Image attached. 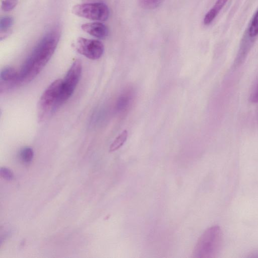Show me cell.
<instances>
[{"label": "cell", "mask_w": 258, "mask_h": 258, "mask_svg": "<svg viewBox=\"0 0 258 258\" xmlns=\"http://www.w3.org/2000/svg\"><path fill=\"white\" fill-rule=\"evenodd\" d=\"M59 38L60 32L57 28L42 37L19 71V83L31 81L41 72L53 54Z\"/></svg>", "instance_id": "obj_1"}, {"label": "cell", "mask_w": 258, "mask_h": 258, "mask_svg": "<svg viewBox=\"0 0 258 258\" xmlns=\"http://www.w3.org/2000/svg\"><path fill=\"white\" fill-rule=\"evenodd\" d=\"M222 231L217 225L209 227L200 236L193 252L196 258H214L218 254L222 244Z\"/></svg>", "instance_id": "obj_2"}, {"label": "cell", "mask_w": 258, "mask_h": 258, "mask_svg": "<svg viewBox=\"0 0 258 258\" xmlns=\"http://www.w3.org/2000/svg\"><path fill=\"white\" fill-rule=\"evenodd\" d=\"M62 79L53 82L44 91L38 103V119L43 121L58 108Z\"/></svg>", "instance_id": "obj_3"}, {"label": "cell", "mask_w": 258, "mask_h": 258, "mask_svg": "<svg viewBox=\"0 0 258 258\" xmlns=\"http://www.w3.org/2000/svg\"><path fill=\"white\" fill-rule=\"evenodd\" d=\"M82 71V63L80 59H76L63 79H62L60 93L58 101L59 108L72 95L80 79Z\"/></svg>", "instance_id": "obj_4"}, {"label": "cell", "mask_w": 258, "mask_h": 258, "mask_svg": "<svg viewBox=\"0 0 258 258\" xmlns=\"http://www.w3.org/2000/svg\"><path fill=\"white\" fill-rule=\"evenodd\" d=\"M72 13L79 17L96 21H106L109 16L108 7L100 2L86 3L75 5Z\"/></svg>", "instance_id": "obj_5"}, {"label": "cell", "mask_w": 258, "mask_h": 258, "mask_svg": "<svg viewBox=\"0 0 258 258\" xmlns=\"http://www.w3.org/2000/svg\"><path fill=\"white\" fill-rule=\"evenodd\" d=\"M75 47L78 53L92 60L100 58L104 49L101 41L83 37L77 39Z\"/></svg>", "instance_id": "obj_6"}, {"label": "cell", "mask_w": 258, "mask_h": 258, "mask_svg": "<svg viewBox=\"0 0 258 258\" xmlns=\"http://www.w3.org/2000/svg\"><path fill=\"white\" fill-rule=\"evenodd\" d=\"M19 72L14 68L8 67L4 68L0 74L1 90L3 88L7 89L19 84Z\"/></svg>", "instance_id": "obj_7"}, {"label": "cell", "mask_w": 258, "mask_h": 258, "mask_svg": "<svg viewBox=\"0 0 258 258\" xmlns=\"http://www.w3.org/2000/svg\"><path fill=\"white\" fill-rule=\"evenodd\" d=\"M81 28L87 33L99 39L105 38L109 33L107 27L98 22L83 24Z\"/></svg>", "instance_id": "obj_8"}, {"label": "cell", "mask_w": 258, "mask_h": 258, "mask_svg": "<svg viewBox=\"0 0 258 258\" xmlns=\"http://www.w3.org/2000/svg\"><path fill=\"white\" fill-rule=\"evenodd\" d=\"M228 0H217L214 6L206 14L204 19L205 25H210L216 18Z\"/></svg>", "instance_id": "obj_9"}, {"label": "cell", "mask_w": 258, "mask_h": 258, "mask_svg": "<svg viewBox=\"0 0 258 258\" xmlns=\"http://www.w3.org/2000/svg\"><path fill=\"white\" fill-rule=\"evenodd\" d=\"M128 135L126 130L123 131L113 141L109 147V151L113 152L119 149L126 141Z\"/></svg>", "instance_id": "obj_10"}, {"label": "cell", "mask_w": 258, "mask_h": 258, "mask_svg": "<svg viewBox=\"0 0 258 258\" xmlns=\"http://www.w3.org/2000/svg\"><path fill=\"white\" fill-rule=\"evenodd\" d=\"M14 23V19L12 17L10 16H5L2 17L0 20V31L1 34H4L1 35V40L2 39L3 36H6L9 29L13 25Z\"/></svg>", "instance_id": "obj_11"}, {"label": "cell", "mask_w": 258, "mask_h": 258, "mask_svg": "<svg viewBox=\"0 0 258 258\" xmlns=\"http://www.w3.org/2000/svg\"><path fill=\"white\" fill-rule=\"evenodd\" d=\"M248 33L250 38H254L258 35V10L250 22Z\"/></svg>", "instance_id": "obj_12"}, {"label": "cell", "mask_w": 258, "mask_h": 258, "mask_svg": "<svg viewBox=\"0 0 258 258\" xmlns=\"http://www.w3.org/2000/svg\"><path fill=\"white\" fill-rule=\"evenodd\" d=\"M34 152L30 147H25L20 152V157L22 161L25 163H29L33 159Z\"/></svg>", "instance_id": "obj_13"}, {"label": "cell", "mask_w": 258, "mask_h": 258, "mask_svg": "<svg viewBox=\"0 0 258 258\" xmlns=\"http://www.w3.org/2000/svg\"><path fill=\"white\" fill-rule=\"evenodd\" d=\"M164 0H139L140 5L146 9H153L159 7Z\"/></svg>", "instance_id": "obj_14"}, {"label": "cell", "mask_w": 258, "mask_h": 258, "mask_svg": "<svg viewBox=\"0 0 258 258\" xmlns=\"http://www.w3.org/2000/svg\"><path fill=\"white\" fill-rule=\"evenodd\" d=\"M18 4V0H4L2 3V9L9 12L14 9Z\"/></svg>", "instance_id": "obj_15"}, {"label": "cell", "mask_w": 258, "mask_h": 258, "mask_svg": "<svg viewBox=\"0 0 258 258\" xmlns=\"http://www.w3.org/2000/svg\"><path fill=\"white\" fill-rule=\"evenodd\" d=\"M0 175L2 177L8 181H11L14 178L13 172L6 167L1 168Z\"/></svg>", "instance_id": "obj_16"}, {"label": "cell", "mask_w": 258, "mask_h": 258, "mask_svg": "<svg viewBox=\"0 0 258 258\" xmlns=\"http://www.w3.org/2000/svg\"><path fill=\"white\" fill-rule=\"evenodd\" d=\"M249 101L254 103L258 102V83L250 94Z\"/></svg>", "instance_id": "obj_17"}]
</instances>
